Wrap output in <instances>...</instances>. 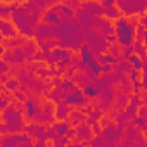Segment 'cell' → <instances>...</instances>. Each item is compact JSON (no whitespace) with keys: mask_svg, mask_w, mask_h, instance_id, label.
<instances>
[{"mask_svg":"<svg viewBox=\"0 0 147 147\" xmlns=\"http://www.w3.org/2000/svg\"><path fill=\"white\" fill-rule=\"evenodd\" d=\"M104 16L109 19H118L121 16V11H118V7H114V5H107L104 9Z\"/></svg>","mask_w":147,"mask_h":147,"instance_id":"8992f818","label":"cell"},{"mask_svg":"<svg viewBox=\"0 0 147 147\" xmlns=\"http://www.w3.org/2000/svg\"><path fill=\"white\" fill-rule=\"evenodd\" d=\"M52 85H54V87H61V85H62V80L59 78V75H57V76H52Z\"/></svg>","mask_w":147,"mask_h":147,"instance_id":"30bf717a","label":"cell"},{"mask_svg":"<svg viewBox=\"0 0 147 147\" xmlns=\"http://www.w3.org/2000/svg\"><path fill=\"white\" fill-rule=\"evenodd\" d=\"M24 131H26L30 137L36 138V140H38V138H47V128H45L43 123H36V121H33V123L26 125Z\"/></svg>","mask_w":147,"mask_h":147,"instance_id":"6da1fadb","label":"cell"},{"mask_svg":"<svg viewBox=\"0 0 147 147\" xmlns=\"http://www.w3.org/2000/svg\"><path fill=\"white\" fill-rule=\"evenodd\" d=\"M9 64H11V62H7V61H4V59H2V62H0V69H2V73H7V71H11Z\"/></svg>","mask_w":147,"mask_h":147,"instance_id":"9c48e42d","label":"cell"},{"mask_svg":"<svg viewBox=\"0 0 147 147\" xmlns=\"http://www.w3.org/2000/svg\"><path fill=\"white\" fill-rule=\"evenodd\" d=\"M38 40H33V38H28V42L23 45V50H24V54H26V61H33V55L36 54V50H38Z\"/></svg>","mask_w":147,"mask_h":147,"instance_id":"277c9868","label":"cell"},{"mask_svg":"<svg viewBox=\"0 0 147 147\" xmlns=\"http://www.w3.org/2000/svg\"><path fill=\"white\" fill-rule=\"evenodd\" d=\"M71 111H73V106H67V104H64V102H57V106H55V119H59V121H67Z\"/></svg>","mask_w":147,"mask_h":147,"instance_id":"3957f363","label":"cell"},{"mask_svg":"<svg viewBox=\"0 0 147 147\" xmlns=\"http://www.w3.org/2000/svg\"><path fill=\"white\" fill-rule=\"evenodd\" d=\"M0 12H2L4 19H7L9 16H12V5H7V2H4L2 7H0Z\"/></svg>","mask_w":147,"mask_h":147,"instance_id":"52a82bcc","label":"cell"},{"mask_svg":"<svg viewBox=\"0 0 147 147\" xmlns=\"http://www.w3.org/2000/svg\"><path fill=\"white\" fill-rule=\"evenodd\" d=\"M0 30H2V36H4V38L18 36V28L14 26V23L11 24L7 19H2V21H0Z\"/></svg>","mask_w":147,"mask_h":147,"instance_id":"5b68a950","label":"cell"},{"mask_svg":"<svg viewBox=\"0 0 147 147\" xmlns=\"http://www.w3.org/2000/svg\"><path fill=\"white\" fill-rule=\"evenodd\" d=\"M5 87H7L9 90H12V92H14V90H18V88L21 87V82H19V78H16V76H14V80H9V82L5 83Z\"/></svg>","mask_w":147,"mask_h":147,"instance_id":"ba28073f","label":"cell"},{"mask_svg":"<svg viewBox=\"0 0 147 147\" xmlns=\"http://www.w3.org/2000/svg\"><path fill=\"white\" fill-rule=\"evenodd\" d=\"M26 42H28V36H24V35L11 36V38H2L4 49H18V47H23Z\"/></svg>","mask_w":147,"mask_h":147,"instance_id":"7a4b0ae2","label":"cell"},{"mask_svg":"<svg viewBox=\"0 0 147 147\" xmlns=\"http://www.w3.org/2000/svg\"><path fill=\"white\" fill-rule=\"evenodd\" d=\"M0 82H2V85H5L9 82V75L7 73H2V76H0Z\"/></svg>","mask_w":147,"mask_h":147,"instance_id":"8fae6325","label":"cell"}]
</instances>
